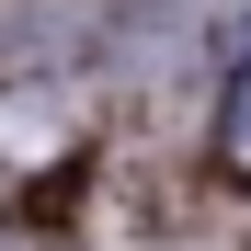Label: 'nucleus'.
Instances as JSON below:
<instances>
[{
	"instance_id": "f257e3e1",
	"label": "nucleus",
	"mask_w": 251,
	"mask_h": 251,
	"mask_svg": "<svg viewBox=\"0 0 251 251\" xmlns=\"http://www.w3.org/2000/svg\"><path fill=\"white\" fill-rule=\"evenodd\" d=\"M217 172H228V183H251V57H240L228 103H217Z\"/></svg>"
}]
</instances>
